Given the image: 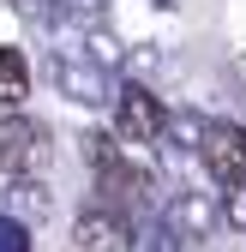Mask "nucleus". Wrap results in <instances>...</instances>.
Instances as JSON below:
<instances>
[{"mask_svg": "<svg viewBox=\"0 0 246 252\" xmlns=\"http://www.w3.org/2000/svg\"><path fill=\"white\" fill-rule=\"evenodd\" d=\"M0 252H30V228L12 222L6 210H0Z\"/></svg>", "mask_w": 246, "mask_h": 252, "instance_id": "obj_10", "label": "nucleus"}, {"mask_svg": "<svg viewBox=\"0 0 246 252\" xmlns=\"http://www.w3.org/2000/svg\"><path fill=\"white\" fill-rule=\"evenodd\" d=\"M72 246H78V252H126V246H132V222H126V210H108V204L78 210V222H72Z\"/></svg>", "mask_w": 246, "mask_h": 252, "instance_id": "obj_6", "label": "nucleus"}, {"mask_svg": "<svg viewBox=\"0 0 246 252\" xmlns=\"http://www.w3.org/2000/svg\"><path fill=\"white\" fill-rule=\"evenodd\" d=\"M78 48H84L90 60H96V66H102V72H114V66H120V60H126V48H120V36H114V30H102V24H90V30H84V36H78Z\"/></svg>", "mask_w": 246, "mask_h": 252, "instance_id": "obj_9", "label": "nucleus"}, {"mask_svg": "<svg viewBox=\"0 0 246 252\" xmlns=\"http://www.w3.org/2000/svg\"><path fill=\"white\" fill-rule=\"evenodd\" d=\"M204 168L216 174V186L222 192H234V186L246 180V132L240 126H228V120H210V132H204Z\"/></svg>", "mask_w": 246, "mask_h": 252, "instance_id": "obj_5", "label": "nucleus"}, {"mask_svg": "<svg viewBox=\"0 0 246 252\" xmlns=\"http://www.w3.org/2000/svg\"><path fill=\"white\" fill-rule=\"evenodd\" d=\"M48 126L42 120H30V114H0V174H12V180H30V174H42L48 162Z\"/></svg>", "mask_w": 246, "mask_h": 252, "instance_id": "obj_2", "label": "nucleus"}, {"mask_svg": "<svg viewBox=\"0 0 246 252\" xmlns=\"http://www.w3.org/2000/svg\"><path fill=\"white\" fill-rule=\"evenodd\" d=\"M222 204L210 198V192H186V186H180V192L168 198V210H162V222H168V234L180 240V246H198V240H210L222 228Z\"/></svg>", "mask_w": 246, "mask_h": 252, "instance_id": "obj_4", "label": "nucleus"}, {"mask_svg": "<svg viewBox=\"0 0 246 252\" xmlns=\"http://www.w3.org/2000/svg\"><path fill=\"white\" fill-rule=\"evenodd\" d=\"M114 138L126 144V150H150V144L168 138V114H162V102L150 96L144 84L114 90Z\"/></svg>", "mask_w": 246, "mask_h": 252, "instance_id": "obj_1", "label": "nucleus"}, {"mask_svg": "<svg viewBox=\"0 0 246 252\" xmlns=\"http://www.w3.org/2000/svg\"><path fill=\"white\" fill-rule=\"evenodd\" d=\"M174 246H180V240L168 234V222H156V228L144 234V252H174Z\"/></svg>", "mask_w": 246, "mask_h": 252, "instance_id": "obj_12", "label": "nucleus"}, {"mask_svg": "<svg viewBox=\"0 0 246 252\" xmlns=\"http://www.w3.org/2000/svg\"><path fill=\"white\" fill-rule=\"evenodd\" d=\"M30 96V66H24V54L18 48H0V108H12Z\"/></svg>", "mask_w": 246, "mask_h": 252, "instance_id": "obj_8", "label": "nucleus"}, {"mask_svg": "<svg viewBox=\"0 0 246 252\" xmlns=\"http://www.w3.org/2000/svg\"><path fill=\"white\" fill-rule=\"evenodd\" d=\"M54 90H60L66 102H78V108H102V102H114L108 72H102L84 48H60V54H54Z\"/></svg>", "mask_w": 246, "mask_h": 252, "instance_id": "obj_3", "label": "nucleus"}, {"mask_svg": "<svg viewBox=\"0 0 246 252\" xmlns=\"http://www.w3.org/2000/svg\"><path fill=\"white\" fill-rule=\"evenodd\" d=\"M222 210H228V228H234V234H246V180L222 198Z\"/></svg>", "mask_w": 246, "mask_h": 252, "instance_id": "obj_11", "label": "nucleus"}, {"mask_svg": "<svg viewBox=\"0 0 246 252\" xmlns=\"http://www.w3.org/2000/svg\"><path fill=\"white\" fill-rule=\"evenodd\" d=\"M0 204H6V216H12V222L42 228V222H48V210H54V192H48V180H42V174H30V180H6Z\"/></svg>", "mask_w": 246, "mask_h": 252, "instance_id": "obj_7", "label": "nucleus"}]
</instances>
